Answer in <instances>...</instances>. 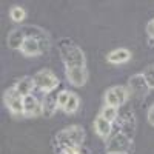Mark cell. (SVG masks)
I'll use <instances>...</instances> for the list:
<instances>
[{
  "label": "cell",
  "mask_w": 154,
  "mask_h": 154,
  "mask_svg": "<svg viewBox=\"0 0 154 154\" xmlns=\"http://www.w3.org/2000/svg\"><path fill=\"white\" fill-rule=\"evenodd\" d=\"M6 42L9 48L19 49L26 57L46 54L51 48L49 34L43 28L35 26V25H25V26L11 29Z\"/></svg>",
  "instance_id": "1"
},
{
  "label": "cell",
  "mask_w": 154,
  "mask_h": 154,
  "mask_svg": "<svg viewBox=\"0 0 154 154\" xmlns=\"http://www.w3.org/2000/svg\"><path fill=\"white\" fill-rule=\"evenodd\" d=\"M57 49L60 59L63 62L65 68H85L86 66V59L80 46H77L71 38H62L57 43Z\"/></svg>",
  "instance_id": "2"
},
{
  "label": "cell",
  "mask_w": 154,
  "mask_h": 154,
  "mask_svg": "<svg viewBox=\"0 0 154 154\" xmlns=\"http://www.w3.org/2000/svg\"><path fill=\"white\" fill-rule=\"evenodd\" d=\"M83 140H85V130L80 125H71L60 130L56 137H54V143L56 148L59 149V152L66 148V146H75V148H80L83 145Z\"/></svg>",
  "instance_id": "3"
},
{
  "label": "cell",
  "mask_w": 154,
  "mask_h": 154,
  "mask_svg": "<svg viewBox=\"0 0 154 154\" xmlns=\"http://www.w3.org/2000/svg\"><path fill=\"white\" fill-rule=\"evenodd\" d=\"M117 120H119V125H120V133H123L130 139H134L136 128H137V120H136V114H134L133 106H130L128 103L120 106Z\"/></svg>",
  "instance_id": "4"
},
{
  "label": "cell",
  "mask_w": 154,
  "mask_h": 154,
  "mask_svg": "<svg viewBox=\"0 0 154 154\" xmlns=\"http://www.w3.org/2000/svg\"><path fill=\"white\" fill-rule=\"evenodd\" d=\"M128 94L133 96L136 100L143 102L149 93V86L145 80L143 74H134L128 79Z\"/></svg>",
  "instance_id": "5"
},
{
  "label": "cell",
  "mask_w": 154,
  "mask_h": 154,
  "mask_svg": "<svg viewBox=\"0 0 154 154\" xmlns=\"http://www.w3.org/2000/svg\"><path fill=\"white\" fill-rule=\"evenodd\" d=\"M32 79H34L35 86H37L38 89H42L45 94L54 91V89L57 88V85H59L57 75L51 71V69H46V68L37 71V72L32 75Z\"/></svg>",
  "instance_id": "6"
},
{
  "label": "cell",
  "mask_w": 154,
  "mask_h": 154,
  "mask_svg": "<svg viewBox=\"0 0 154 154\" xmlns=\"http://www.w3.org/2000/svg\"><path fill=\"white\" fill-rule=\"evenodd\" d=\"M23 96L17 91L14 86L8 88L3 94V102L8 109L14 116H23Z\"/></svg>",
  "instance_id": "7"
},
{
  "label": "cell",
  "mask_w": 154,
  "mask_h": 154,
  "mask_svg": "<svg viewBox=\"0 0 154 154\" xmlns=\"http://www.w3.org/2000/svg\"><path fill=\"white\" fill-rule=\"evenodd\" d=\"M128 97H130V94L125 86H112L105 93V103L108 106L120 108L128 102Z\"/></svg>",
  "instance_id": "8"
},
{
  "label": "cell",
  "mask_w": 154,
  "mask_h": 154,
  "mask_svg": "<svg viewBox=\"0 0 154 154\" xmlns=\"http://www.w3.org/2000/svg\"><path fill=\"white\" fill-rule=\"evenodd\" d=\"M131 142H133V139H130L128 136L119 131L106 143V152H128L130 154Z\"/></svg>",
  "instance_id": "9"
},
{
  "label": "cell",
  "mask_w": 154,
  "mask_h": 154,
  "mask_svg": "<svg viewBox=\"0 0 154 154\" xmlns=\"http://www.w3.org/2000/svg\"><path fill=\"white\" fill-rule=\"evenodd\" d=\"M43 114V106L32 94L23 99V116L25 117H37Z\"/></svg>",
  "instance_id": "10"
},
{
  "label": "cell",
  "mask_w": 154,
  "mask_h": 154,
  "mask_svg": "<svg viewBox=\"0 0 154 154\" xmlns=\"http://www.w3.org/2000/svg\"><path fill=\"white\" fill-rule=\"evenodd\" d=\"M42 106H43V116L45 117H53L56 114V111L59 109V93H56V89L45 94Z\"/></svg>",
  "instance_id": "11"
},
{
  "label": "cell",
  "mask_w": 154,
  "mask_h": 154,
  "mask_svg": "<svg viewBox=\"0 0 154 154\" xmlns=\"http://www.w3.org/2000/svg\"><path fill=\"white\" fill-rule=\"evenodd\" d=\"M66 74V79L71 85L74 86H83L88 80V71L86 66L85 68H68L65 71Z\"/></svg>",
  "instance_id": "12"
},
{
  "label": "cell",
  "mask_w": 154,
  "mask_h": 154,
  "mask_svg": "<svg viewBox=\"0 0 154 154\" xmlns=\"http://www.w3.org/2000/svg\"><path fill=\"white\" fill-rule=\"evenodd\" d=\"M130 59H131V53L125 48H117L106 56V60L112 63V65H120V63H125Z\"/></svg>",
  "instance_id": "13"
},
{
  "label": "cell",
  "mask_w": 154,
  "mask_h": 154,
  "mask_svg": "<svg viewBox=\"0 0 154 154\" xmlns=\"http://www.w3.org/2000/svg\"><path fill=\"white\" fill-rule=\"evenodd\" d=\"M14 88L17 89V91H19L23 97H26V96H29V94L32 93V89L35 88V83H34L32 77L25 75V77H22V79H19V80L16 82Z\"/></svg>",
  "instance_id": "14"
},
{
  "label": "cell",
  "mask_w": 154,
  "mask_h": 154,
  "mask_svg": "<svg viewBox=\"0 0 154 154\" xmlns=\"http://www.w3.org/2000/svg\"><path fill=\"white\" fill-rule=\"evenodd\" d=\"M94 130L102 139H106L109 136L111 130H112V123L108 122L105 117L99 116V117H96V120H94Z\"/></svg>",
  "instance_id": "15"
},
{
  "label": "cell",
  "mask_w": 154,
  "mask_h": 154,
  "mask_svg": "<svg viewBox=\"0 0 154 154\" xmlns=\"http://www.w3.org/2000/svg\"><path fill=\"white\" fill-rule=\"evenodd\" d=\"M79 105H80V100H79V97H77V94L71 93V96H69V99L66 102L65 108H63V111H65L66 114H74L77 109H79Z\"/></svg>",
  "instance_id": "16"
},
{
  "label": "cell",
  "mask_w": 154,
  "mask_h": 154,
  "mask_svg": "<svg viewBox=\"0 0 154 154\" xmlns=\"http://www.w3.org/2000/svg\"><path fill=\"white\" fill-rule=\"evenodd\" d=\"M100 116L102 117H105L108 122H116L117 120V116H119V108H114V106H108V105H105L103 106V109H102V112H100Z\"/></svg>",
  "instance_id": "17"
},
{
  "label": "cell",
  "mask_w": 154,
  "mask_h": 154,
  "mask_svg": "<svg viewBox=\"0 0 154 154\" xmlns=\"http://www.w3.org/2000/svg\"><path fill=\"white\" fill-rule=\"evenodd\" d=\"M9 17L12 19V22L20 23V22L25 20V17H26V11H25L22 6H12L11 11H9Z\"/></svg>",
  "instance_id": "18"
},
{
  "label": "cell",
  "mask_w": 154,
  "mask_h": 154,
  "mask_svg": "<svg viewBox=\"0 0 154 154\" xmlns=\"http://www.w3.org/2000/svg\"><path fill=\"white\" fill-rule=\"evenodd\" d=\"M142 74H143V77H145V80H146L149 89H154V65L146 66Z\"/></svg>",
  "instance_id": "19"
},
{
  "label": "cell",
  "mask_w": 154,
  "mask_h": 154,
  "mask_svg": "<svg viewBox=\"0 0 154 154\" xmlns=\"http://www.w3.org/2000/svg\"><path fill=\"white\" fill-rule=\"evenodd\" d=\"M69 96H71V91H66V89H63V91L59 93V108H62V109L65 108Z\"/></svg>",
  "instance_id": "20"
},
{
  "label": "cell",
  "mask_w": 154,
  "mask_h": 154,
  "mask_svg": "<svg viewBox=\"0 0 154 154\" xmlns=\"http://www.w3.org/2000/svg\"><path fill=\"white\" fill-rule=\"evenodd\" d=\"M59 154H82V151H80V148H75V146H66Z\"/></svg>",
  "instance_id": "21"
},
{
  "label": "cell",
  "mask_w": 154,
  "mask_h": 154,
  "mask_svg": "<svg viewBox=\"0 0 154 154\" xmlns=\"http://www.w3.org/2000/svg\"><path fill=\"white\" fill-rule=\"evenodd\" d=\"M146 32H148L149 38H154V19L148 22V25H146Z\"/></svg>",
  "instance_id": "22"
},
{
  "label": "cell",
  "mask_w": 154,
  "mask_h": 154,
  "mask_svg": "<svg viewBox=\"0 0 154 154\" xmlns=\"http://www.w3.org/2000/svg\"><path fill=\"white\" fill-rule=\"evenodd\" d=\"M148 122L154 126V105L148 109Z\"/></svg>",
  "instance_id": "23"
},
{
  "label": "cell",
  "mask_w": 154,
  "mask_h": 154,
  "mask_svg": "<svg viewBox=\"0 0 154 154\" xmlns=\"http://www.w3.org/2000/svg\"><path fill=\"white\" fill-rule=\"evenodd\" d=\"M149 45H151V46H154V38H149Z\"/></svg>",
  "instance_id": "24"
},
{
  "label": "cell",
  "mask_w": 154,
  "mask_h": 154,
  "mask_svg": "<svg viewBox=\"0 0 154 154\" xmlns=\"http://www.w3.org/2000/svg\"><path fill=\"white\" fill-rule=\"evenodd\" d=\"M108 154H128V152H108Z\"/></svg>",
  "instance_id": "25"
}]
</instances>
